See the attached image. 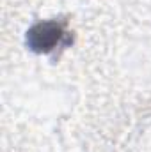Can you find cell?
<instances>
[{"label":"cell","mask_w":151,"mask_h":152,"mask_svg":"<svg viewBox=\"0 0 151 152\" xmlns=\"http://www.w3.org/2000/svg\"><path fill=\"white\" fill-rule=\"evenodd\" d=\"M64 36H66V32H64V27L61 23L46 21V23H39L30 28L27 42L30 44L32 50L46 53V51L53 50L55 46H59L62 42Z\"/></svg>","instance_id":"1"}]
</instances>
